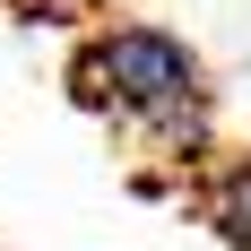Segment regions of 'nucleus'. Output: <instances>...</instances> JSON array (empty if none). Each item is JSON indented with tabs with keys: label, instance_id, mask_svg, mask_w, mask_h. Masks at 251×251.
<instances>
[{
	"label": "nucleus",
	"instance_id": "f257e3e1",
	"mask_svg": "<svg viewBox=\"0 0 251 251\" xmlns=\"http://www.w3.org/2000/svg\"><path fill=\"white\" fill-rule=\"evenodd\" d=\"M70 96L96 113L104 130H122L139 156L200 174L226 148V104H217V70L208 52L165 18H87V35L70 44Z\"/></svg>",
	"mask_w": 251,
	"mask_h": 251
},
{
	"label": "nucleus",
	"instance_id": "f03ea898",
	"mask_svg": "<svg viewBox=\"0 0 251 251\" xmlns=\"http://www.w3.org/2000/svg\"><path fill=\"white\" fill-rule=\"evenodd\" d=\"M191 208L226 251H251V148H217L191 174Z\"/></svg>",
	"mask_w": 251,
	"mask_h": 251
},
{
	"label": "nucleus",
	"instance_id": "7ed1b4c3",
	"mask_svg": "<svg viewBox=\"0 0 251 251\" xmlns=\"http://www.w3.org/2000/svg\"><path fill=\"white\" fill-rule=\"evenodd\" d=\"M52 9H70V18H113V9H130V0H52Z\"/></svg>",
	"mask_w": 251,
	"mask_h": 251
}]
</instances>
